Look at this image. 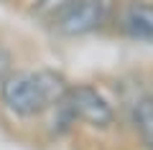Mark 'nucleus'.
Listing matches in <instances>:
<instances>
[{
  "label": "nucleus",
  "mask_w": 153,
  "mask_h": 150,
  "mask_svg": "<svg viewBox=\"0 0 153 150\" xmlns=\"http://www.w3.org/2000/svg\"><path fill=\"white\" fill-rule=\"evenodd\" d=\"M69 79L54 69H36V71H16L0 84V102L10 115L21 120H36L49 112L69 92Z\"/></svg>",
  "instance_id": "obj_1"
},
{
  "label": "nucleus",
  "mask_w": 153,
  "mask_h": 150,
  "mask_svg": "<svg viewBox=\"0 0 153 150\" xmlns=\"http://www.w3.org/2000/svg\"><path fill=\"white\" fill-rule=\"evenodd\" d=\"M117 0H71L69 5L51 21L59 36H87L94 33L112 18Z\"/></svg>",
  "instance_id": "obj_2"
},
{
  "label": "nucleus",
  "mask_w": 153,
  "mask_h": 150,
  "mask_svg": "<svg viewBox=\"0 0 153 150\" xmlns=\"http://www.w3.org/2000/svg\"><path fill=\"white\" fill-rule=\"evenodd\" d=\"M66 99H69V107L74 112L76 122H84L97 130H107L115 125V107L97 86L71 84L66 92Z\"/></svg>",
  "instance_id": "obj_3"
},
{
  "label": "nucleus",
  "mask_w": 153,
  "mask_h": 150,
  "mask_svg": "<svg viewBox=\"0 0 153 150\" xmlns=\"http://www.w3.org/2000/svg\"><path fill=\"white\" fill-rule=\"evenodd\" d=\"M117 28L125 38L153 46V3L128 0L117 13Z\"/></svg>",
  "instance_id": "obj_4"
},
{
  "label": "nucleus",
  "mask_w": 153,
  "mask_h": 150,
  "mask_svg": "<svg viewBox=\"0 0 153 150\" xmlns=\"http://www.w3.org/2000/svg\"><path fill=\"white\" fill-rule=\"evenodd\" d=\"M128 112L140 143L146 145V150H153V94L146 89H135L128 102Z\"/></svg>",
  "instance_id": "obj_5"
},
{
  "label": "nucleus",
  "mask_w": 153,
  "mask_h": 150,
  "mask_svg": "<svg viewBox=\"0 0 153 150\" xmlns=\"http://www.w3.org/2000/svg\"><path fill=\"white\" fill-rule=\"evenodd\" d=\"M69 3H71V0H33L31 13H33L36 18H44V21L51 23L66 5H69Z\"/></svg>",
  "instance_id": "obj_6"
},
{
  "label": "nucleus",
  "mask_w": 153,
  "mask_h": 150,
  "mask_svg": "<svg viewBox=\"0 0 153 150\" xmlns=\"http://www.w3.org/2000/svg\"><path fill=\"white\" fill-rule=\"evenodd\" d=\"M13 71V54L0 43V84L8 79V74Z\"/></svg>",
  "instance_id": "obj_7"
}]
</instances>
